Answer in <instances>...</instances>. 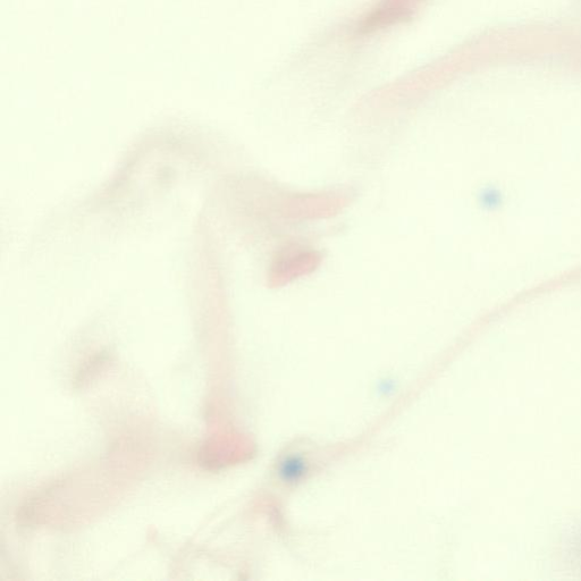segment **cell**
I'll use <instances>...</instances> for the list:
<instances>
[{"mask_svg": "<svg viewBox=\"0 0 581 581\" xmlns=\"http://www.w3.org/2000/svg\"><path fill=\"white\" fill-rule=\"evenodd\" d=\"M321 263V255L313 249L285 248L275 259L271 273V284L273 286L289 284L302 276L315 272Z\"/></svg>", "mask_w": 581, "mask_h": 581, "instance_id": "cell-1", "label": "cell"}, {"mask_svg": "<svg viewBox=\"0 0 581 581\" xmlns=\"http://www.w3.org/2000/svg\"><path fill=\"white\" fill-rule=\"evenodd\" d=\"M342 206L344 199L334 195L294 197L283 205L284 213L294 218L330 216Z\"/></svg>", "mask_w": 581, "mask_h": 581, "instance_id": "cell-2", "label": "cell"}]
</instances>
